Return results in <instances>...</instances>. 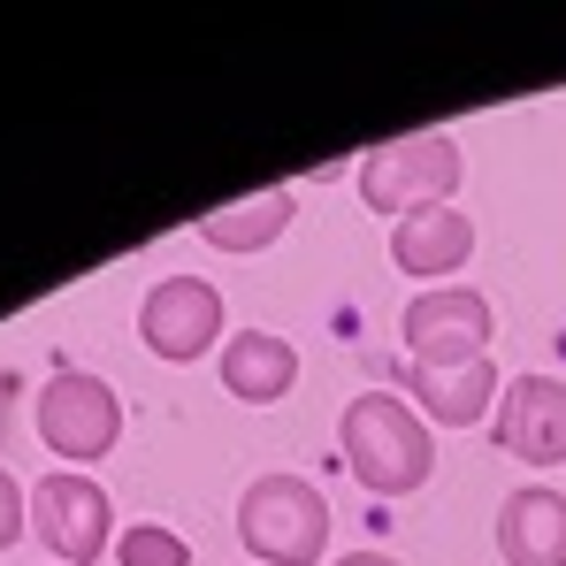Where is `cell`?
<instances>
[{"mask_svg":"<svg viewBox=\"0 0 566 566\" xmlns=\"http://www.w3.org/2000/svg\"><path fill=\"white\" fill-rule=\"evenodd\" d=\"M337 444H345L353 482H368L376 497H413L437 474V437L398 390H360L337 413Z\"/></svg>","mask_w":566,"mask_h":566,"instance_id":"obj_1","label":"cell"},{"mask_svg":"<svg viewBox=\"0 0 566 566\" xmlns=\"http://www.w3.org/2000/svg\"><path fill=\"white\" fill-rule=\"evenodd\" d=\"M460 177H468V154L444 130H413V138H390L376 154H360V199L376 214H390V222L429 214V207H452Z\"/></svg>","mask_w":566,"mask_h":566,"instance_id":"obj_2","label":"cell"},{"mask_svg":"<svg viewBox=\"0 0 566 566\" xmlns=\"http://www.w3.org/2000/svg\"><path fill=\"white\" fill-rule=\"evenodd\" d=\"M238 544L261 566H314L329 544V497L298 474H261L238 497Z\"/></svg>","mask_w":566,"mask_h":566,"instance_id":"obj_3","label":"cell"},{"mask_svg":"<svg viewBox=\"0 0 566 566\" xmlns=\"http://www.w3.org/2000/svg\"><path fill=\"white\" fill-rule=\"evenodd\" d=\"M31 421H39V444H46V452H62V460H99V452H115V437H123V398L99 376H85V368H54L46 390H39V406H31Z\"/></svg>","mask_w":566,"mask_h":566,"instance_id":"obj_4","label":"cell"},{"mask_svg":"<svg viewBox=\"0 0 566 566\" xmlns=\"http://www.w3.org/2000/svg\"><path fill=\"white\" fill-rule=\"evenodd\" d=\"M31 536H39L54 559H70V566L115 552L107 490H99L93 474H39V482H31Z\"/></svg>","mask_w":566,"mask_h":566,"instance_id":"obj_5","label":"cell"},{"mask_svg":"<svg viewBox=\"0 0 566 566\" xmlns=\"http://www.w3.org/2000/svg\"><path fill=\"white\" fill-rule=\"evenodd\" d=\"M138 337H146V353L154 360H199V353H214V337H222V291L199 276H161L146 298H138Z\"/></svg>","mask_w":566,"mask_h":566,"instance_id":"obj_6","label":"cell"},{"mask_svg":"<svg viewBox=\"0 0 566 566\" xmlns=\"http://www.w3.org/2000/svg\"><path fill=\"white\" fill-rule=\"evenodd\" d=\"M490 329H497V314H490V298L468 291V283H437V291L406 298V314H398V337H406L413 360H468V353H490Z\"/></svg>","mask_w":566,"mask_h":566,"instance_id":"obj_7","label":"cell"},{"mask_svg":"<svg viewBox=\"0 0 566 566\" xmlns=\"http://www.w3.org/2000/svg\"><path fill=\"white\" fill-rule=\"evenodd\" d=\"M398 398H413V413L421 421H444V429H468L482 421L497 398H505V382H497V360H406L398 368Z\"/></svg>","mask_w":566,"mask_h":566,"instance_id":"obj_8","label":"cell"},{"mask_svg":"<svg viewBox=\"0 0 566 566\" xmlns=\"http://www.w3.org/2000/svg\"><path fill=\"white\" fill-rule=\"evenodd\" d=\"M490 429H497V444L521 468H559L566 460V382L559 376H513Z\"/></svg>","mask_w":566,"mask_h":566,"instance_id":"obj_9","label":"cell"},{"mask_svg":"<svg viewBox=\"0 0 566 566\" xmlns=\"http://www.w3.org/2000/svg\"><path fill=\"white\" fill-rule=\"evenodd\" d=\"M497 552L505 566H566V497L528 482L497 505Z\"/></svg>","mask_w":566,"mask_h":566,"instance_id":"obj_10","label":"cell"},{"mask_svg":"<svg viewBox=\"0 0 566 566\" xmlns=\"http://www.w3.org/2000/svg\"><path fill=\"white\" fill-rule=\"evenodd\" d=\"M214 368H222V390L238 406H276V398H291V382H298V353L283 345L276 329H238Z\"/></svg>","mask_w":566,"mask_h":566,"instance_id":"obj_11","label":"cell"},{"mask_svg":"<svg viewBox=\"0 0 566 566\" xmlns=\"http://www.w3.org/2000/svg\"><path fill=\"white\" fill-rule=\"evenodd\" d=\"M474 253V222L460 207H429V214H406L398 222V238H390V261H398V276H452V269H468Z\"/></svg>","mask_w":566,"mask_h":566,"instance_id":"obj_12","label":"cell"},{"mask_svg":"<svg viewBox=\"0 0 566 566\" xmlns=\"http://www.w3.org/2000/svg\"><path fill=\"white\" fill-rule=\"evenodd\" d=\"M291 214H298L291 191H253V199H238V207H207V214L191 222V238L214 245V253H261V245H276L283 230H291Z\"/></svg>","mask_w":566,"mask_h":566,"instance_id":"obj_13","label":"cell"},{"mask_svg":"<svg viewBox=\"0 0 566 566\" xmlns=\"http://www.w3.org/2000/svg\"><path fill=\"white\" fill-rule=\"evenodd\" d=\"M115 559L123 566H191V544L177 528H161V521H138V528H123Z\"/></svg>","mask_w":566,"mask_h":566,"instance_id":"obj_14","label":"cell"},{"mask_svg":"<svg viewBox=\"0 0 566 566\" xmlns=\"http://www.w3.org/2000/svg\"><path fill=\"white\" fill-rule=\"evenodd\" d=\"M23 521H31V497H23V482H15V474L0 468V552L23 536Z\"/></svg>","mask_w":566,"mask_h":566,"instance_id":"obj_15","label":"cell"},{"mask_svg":"<svg viewBox=\"0 0 566 566\" xmlns=\"http://www.w3.org/2000/svg\"><path fill=\"white\" fill-rule=\"evenodd\" d=\"M337 566H398V559H390V552H345Z\"/></svg>","mask_w":566,"mask_h":566,"instance_id":"obj_16","label":"cell"}]
</instances>
